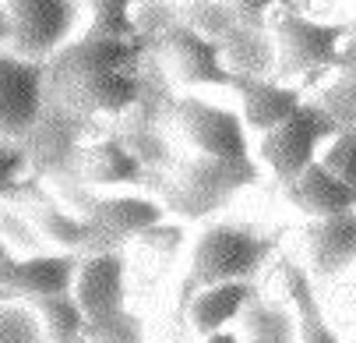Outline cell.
<instances>
[{
  "label": "cell",
  "mask_w": 356,
  "mask_h": 343,
  "mask_svg": "<svg viewBox=\"0 0 356 343\" xmlns=\"http://www.w3.org/2000/svg\"><path fill=\"white\" fill-rule=\"evenodd\" d=\"M286 199L293 209H300L303 216H332V213H346L356 209V188L346 184L339 174H332L321 160L311 163L293 184H286Z\"/></svg>",
  "instance_id": "9a60e30c"
},
{
  "label": "cell",
  "mask_w": 356,
  "mask_h": 343,
  "mask_svg": "<svg viewBox=\"0 0 356 343\" xmlns=\"http://www.w3.org/2000/svg\"><path fill=\"white\" fill-rule=\"evenodd\" d=\"M163 54L177 82L184 85H236V71L226 64L222 46L194 29L191 22H177L163 36Z\"/></svg>",
  "instance_id": "ba28073f"
},
{
  "label": "cell",
  "mask_w": 356,
  "mask_h": 343,
  "mask_svg": "<svg viewBox=\"0 0 356 343\" xmlns=\"http://www.w3.org/2000/svg\"><path fill=\"white\" fill-rule=\"evenodd\" d=\"M74 25L71 0H4V43L8 54L49 61L64 50Z\"/></svg>",
  "instance_id": "5b68a950"
},
{
  "label": "cell",
  "mask_w": 356,
  "mask_h": 343,
  "mask_svg": "<svg viewBox=\"0 0 356 343\" xmlns=\"http://www.w3.org/2000/svg\"><path fill=\"white\" fill-rule=\"evenodd\" d=\"M78 255H32L15 259L4 255V287L18 298H49V294H67L78 280Z\"/></svg>",
  "instance_id": "4fadbf2b"
},
{
  "label": "cell",
  "mask_w": 356,
  "mask_h": 343,
  "mask_svg": "<svg viewBox=\"0 0 356 343\" xmlns=\"http://www.w3.org/2000/svg\"><path fill=\"white\" fill-rule=\"evenodd\" d=\"M303 255L314 276H335L356 259V209L314 216L303 227Z\"/></svg>",
  "instance_id": "7c38bea8"
},
{
  "label": "cell",
  "mask_w": 356,
  "mask_h": 343,
  "mask_svg": "<svg viewBox=\"0 0 356 343\" xmlns=\"http://www.w3.org/2000/svg\"><path fill=\"white\" fill-rule=\"evenodd\" d=\"M233 89L240 92L243 124L250 131H258V135L279 128L282 121H289L303 103H307L300 89H289V85H282L275 78H265V75H240Z\"/></svg>",
  "instance_id": "5bb4252c"
},
{
  "label": "cell",
  "mask_w": 356,
  "mask_h": 343,
  "mask_svg": "<svg viewBox=\"0 0 356 343\" xmlns=\"http://www.w3.org/2000/svg\"><path fill=\"white\" fill-rule=\"evenodd\" d=\"M268 252H272V241L254 234L250 227H236V223L209 227L194 244V259H191L184 287L201 290V287H216V283L250 280L268 259Z\"/></svg>",
  "instance_id": "3957f363"
},
{
  "label": "cell",
  "mask_w": 356,
  "mask_h": 343,
  "mask_svg": "<svg viewBox=\"0 0 356 343\" xmlns=\"http://www.w3.org/2000/svg\"><path fill=\"white\" fill-rule=\"evenodd\" d=\"M173 117L184 131V138L197 153L209 156H226V160H243L247 153V124L243 114H233L226 107H216L197 96H184L173 103Z\"/></svg>",
  "instance_id": "52a82bcc"
},
{
  "label": "cell",
  "mask_w": 356,
  "mask_h": 343,
  "mask_svg": "<svg viewBox=\"0 0 356 343\" xmlns=\"http://www.w3.org/2000/svg\"><path fill=\"white\" fill-rule=\"evenodd\" d=\"M71 343H92V340H88V336H81V340H71Z\"/></svg>",
  "instance_id": "83f0119b"
},
{
  "label": "cell",
  "mask_w": 356,
  "mask_h": 343,
  "mask_svg": "<svg viewBox=\"0 0 356 343\" xmlns=\"http://www.w3.org/2000/svg\"><path fill=\"white\" fill-rule=\"evenodd\" d=\"M321 163L356 188V131H339L328 142V149L321 153Z\"/></svg>",
  "instance_id": "603a6c76"
},
{
  "label": "cell",
  "mask_w": 356,
  "mask_h": 343,
  "mask_svg": "<svg viewBox=\"0 0 356 343\" xmlns=\"http://www.w3.org/2000/svg\"><path fill=\"white\" fill-rule=\"evenodd\" d=\"M0 75H4V89H0L4 138L25 142L46 110V64L18 54H4Z\"/></svg>",
  "instance_id": "30bf717a"
},
{
  "label": "cell",
  "mask_w": 356,
  "mask_h": 343,
  "mask_svg": "<svg viewBox=\"0 0 356 343\" xmlns=\"http://www.w3.org/2000/svg\"><path fill=\"white\" fill-rule=\"evenodd\" d=\"M272 36L279 75H314L325 68H342V46L349 29L286 11L272 22Z\"/></svg>",
  "instance_id": "8992f818"
},
{
  "label": "cell",
  "mask_w": 356,
  "mask_h": 343,
  "mask_svg": "<svg viewBox=\"0 0 356 343\" xmlns=\"http://www.w3.org/2000/svg\"><path fill=\"white\" fill-rule=\"evenodd\" d=\"M92 4V29L88 36L106 39H138L141 25L134 18V0H88Z\"/></svg>",
  "instance_id": "ffe728a7"
},
{
  "label": "cell",
  "mask_w": 356,
  "mask_h": 343,
  "mask_svg": "<svg viewBox=\"0 0 356 343\" xmlns=\"http://www.w3.org/2000/svg\"><path fill=\"white\" fill-rule=\"evenodd\" d=\"M166 206L145 195H120V199H99L85 213L88 220V244L85 252H117L127 241H138L148 227L163 223Z\"/></svg>",
  "instance_id": "9c48e42d"
},
{
  "label": "cell",
  "mask_w": 356,
  "mask_h": 343,
  "mask_svg": "<svg viewBox=\"0 0 356 343\" xmlns=\"http://www.w3.org/2000/svg\"><path fill=\"white\" fill-rule=\"evenodd\" d=\"M39 322H42V333L49 343H71V340H81L88 333V315L81 308V301L74 298V290L67 294H49V298H35L32 301Z\"/></svg>",
  "instance_id": "d6986e66"
},
{
  "label": "cell",
  "mask_w": 356,
  "mask_h": 343,
  "mask_svg": "<svg viewBox=\"0 0 356 343\" xmlns=\"http://www.w3.org/2000/svg\"><path fill=\"white\" fill-rule=\"evenodd\" d=\"M78 174H81L85 184H95V188L141 184L145 181V160L134 156L120 138H95V142L81 145Z\"/></svg>",
  "instance_id": "2e32d148"
},
{
  "label": "cell",
  "mask_w": 356,
  "mask_h": 343,
  "mask_svg": "<svg viewBox=\"0 0 356 343\" xmlns=\"http://www.w3.org/2000/svg\"><path fill=\"white\" fill-rule=\"evenodd\" d=\"M349 64H356V25L349 29L346 46H342V68H349Z\"/></svg>",
  "instance_id": "484cf974"
},
{
  "label": "cell",
  "mask_w": 356,
  "mask_h": 343,
  "mask_svg": "<svg viewBox=\"0 0 356 343\" xmlns=\"http://www.w3.org/2000/svg\"><path fill=\"white\" fill-rule=\"evenodd\" d=\"M74 298L81 301V308L92 322L88 333L103 329V326H113L124 315V301H127L120 252H88L78 266Z\"/></svg>",
  "instance_id": "8fae6325"
},
{
  "label": "cell",
  "mask_w": 356,
  "mask_h": 343,
  "mask_svg": "<svg viewBox=\"0 0 356 343\" xmlns=\"http://www.w3.org/2000/svg\"><path fill=\"white\" fill-rule=\"evenodd\" d=\"M279 276H282L286 294L296 308V343H339V333L328 326V319H325V312L314 298L311 276L303 273V266H296L293 259H282Z\"/></svg>",
  "instance_id": "ac0fdd59"
},
{
  "label": "cell",
  "mask_w": 356,
  "mask_h": 343,
  "mask_svg": "<svg viewBox=\"0 0 356 343\" xmlns=\"http://www.w3.org/2000/svg\"><path fill=\"white\" fill-rule=\"evenodd\" d=\"M342 131H356V64L339 68L335 78L321 89V100H318Z\"/></svg>",
  "instance_id": "44dd1931"
},
{
  "label": "cell",
  "mask_w": 356,
  "mask_h": 343,
  "mask_svg": "<svg viewBox=\"0 0 356 343\" xmlns=\"http://www.w3.org/2000/svg\"><path fill=\"white\" fill-rule=\"evenodd\" d=\"M233 8L243 22H254V25H265L268 11L275 8V0H233Z\"/></svg>",
  "instance_id": "d4e9b609"
},
{
  "label": "cell",
  "mask_w": 356,
  "mask_h": 343,
  "mask_svg": "<svg viewBox=\"0 0 356 343\" xmlns=\"http://www.w3.org/2000/svg\"><path fill=\"white\" fill-rule=\"evenodd\" d=\"M339 131H342L339 121L321 103H303L289 121H282L279 128L261 135L258 156L275 174V181L286 188L311 163L321 160V142H332Z\"/></svg>",
  "instance_id": "277c9868"
},
{
  "label": "cell",
  "mask_w": 356,
  "mask_h": 343,
  "mask_svg": "<svg viewBox=\"0 0 356 343\" xmlns=\"http://www.w3.org/2000/svg\"><path fill=\"white\" fill-rule=\"evenodd\" d=\"M39 227L49 241H57L60 248H85L88 244V220L85 216H67L54 206H42Z\"/></svg>",
  "instance_id": "7402d4cb"
},
{
  "label": "cell",
  "mask_w": 356,
  "mask_h": 343,
  "mask_svg": "<svg viewBox=\"0 0 356 343\" xmlns=\"http://www.w3.org/2000/svg\"><path fill=\"white\" fill-rule=\"evenodd\" d=\"M254 301V287L250 280H233V283H216V287H201L194 290V301L187 308L191 326L201 336H212L226 329L247 305Z\"/></svg>",
  "instance_id": "e0dca14e"
},
{
  "label": "cell",
  "mask_w": 356,
  "mask_h": 343,
  "mask_svg": "<svg viewBox=\"0 0 356 343\" xmlns=\"http://www.w3.org/2000/svg\"><path fill=\"white\" fill-rule=\"evenodd\" d=\"M180 244H184V230L177 223H156L138 237V248H145L152 255H163V259H170Z\"/></svg>",
  "instance_id": "cb8c5ba5"
},
{
  "label": "cell",
  "mask_w": 356,
  "mask_h": 343,
  "mask_svg": "<svg viewBox=\"0 0 356 343\" xmlns=\"http://www.w3.org/2000/svg\"><path fill=\"white\" fill-rule=\"evenodd\" d=\"M205 343H240V336H233V333H226V329H219V333H212V336H205Z\"/></svg>",
  "instance_id": "4316f807"
},
{
  "label": "cell",
  "mask_w": 356,
  "mask_h": 343,
  "mask_svg": "<svg viewBox=\"0 0 356 343\" xmlns=\"http://www.w3.org/2000/svg\"><path fill=\"white\" fill-rule=\"evenodd\" d=\"M145 36L106 39L81 36L46 61V103L78 117H113L141 103Z\"/></svg>",
  "instance_id": "6da1fadb"
},
{
  "label": "cell",
  "mask_w": 356,
  "mask_h": 343,
  "mask_svg": "<svg viewBox=\"0 0 356 343\" xmlns=\"http://www.w3.org/2000/svg\"><path fill=\"white\" fill-rule=\"evenodd\" d=\"M258 177L261 170L250 156L226 160V156H209L194 149V156L180 160L173 174L163 181V199L170 209L184 216H205L216 206H222L233 191L258 184Z\"/></svg>",
  "instance_id": "7a4b0ae2"
}]
</instances>
